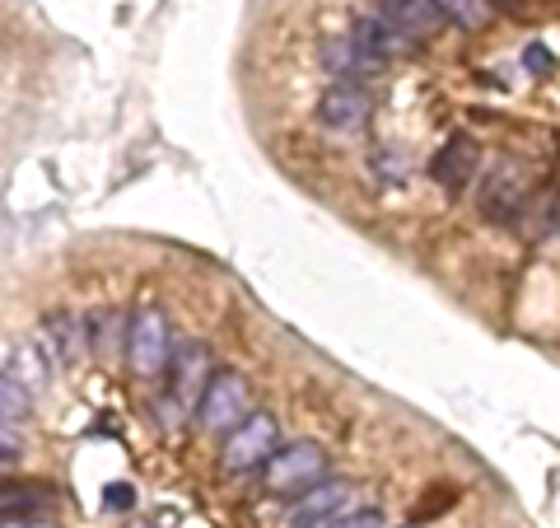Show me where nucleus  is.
<instances>
[{
	"label": "nucleus",
	"mask_w": 560,
	"mask_h": 528,
	"mask_svg": "<svg viewBox=\"0 0 560 528\" xmlns=\"http://www.w3.org/2000/svg\"><path fill=\"white\" fill-rule=\"evenodd\" d=\"M173 351H178V342H173V328L164 319V309L160 305H140L131 319H127V337H121V356H127V369H131L136 379L154 383L173 365Z\"/></svg>",
	"instance_id": "1"
},
{
	"label": "nucleus",
	"mask_w": 560,
	"mask_h": 528,
	"mask_svg": "<svg viewBox=\"0 0 560 528\" xmlns=\"http://www.w3.org/2000/svg\"><path fill=\"white\" fill-rule=\"evenodd\" d=\"M210 379H215L210 351L201 342H178V351H173V365H168V393L154 402V408H160V421L168 431L183 426V416L191 421V412H197V402H201Z\"/></svg>",
	"instance_id": "2"
},
{
	"label": "nucleus",
	"mask_w": 560,
	"mask_h": 528,
	"mask_svg": "<svg viewBox=\"0 0 560 528\" xmlns=\"http://www.w3.org/2000/svg\"><path fill=\"white\" fill-rule=\"evenodd\" d=\"M327 449L313 445V439H294V445H280L276 459L261 468V491L267 496H304V491H313L323 478H327Z\"/></svg>",
	"instance_id": "3"
},
{
	"label": "nucleus",
	"mask_w": 560,
	"mask_h": 528,
	"mask_svg": "<svg viewBox=\"0 0 560 528\" xmlns=\"http://www.w3.org/2000/svg\"><path fill=\"white\" fill-rule=\"evenodd\" d=\"M253 412V389L238 369H215V379L206 383V393L191 412V426L201 435H230L234 426H243Z\"/></svg>",
	"instance_id": "4"
},
{
	"label": "nucleus",
	"mask_w": 560,
	"mask_h": 528,
	"mask_svg": "<svg viewBox=\"0 0 560 528\" xmlns=\"http://www.w3.org/2000/svg\"><path fill=\"white\" fill-rule=\"evenodd\" d=\"M280 449V426L271 412H248V421L243 426H234L230 435H224L220 445V468L230 472V478H243V472H261Z\"/></svg>",
	"instance_id": "5"
},
{
	"label": "nucleus",
	"mask_w": 560,
	"mask_h": 528,
	"mask_svg": "<svg viewBox=\"0 0 560 528\" xmlns=\"http://www.w3.org/2000/svg\"><path fill=\"white\" fill-rule=\"evenodd\" d=\"M528 173H523L514 160H504L495 164L481 179L477 187V210L490 220V225H518L523 220V210H528Z\"/></svg>",
	"instance_id": "6"
},
{
	"label": "nucleus",
	"mask_w": 560,
	"mask_h": 528,
	"mask_svg": "<svg viewBox=\"0 0 560 528\" xmlns=\"http://www.w3.org/2000/svg\"><path fill=\"white\" fill-rule=\"evenodd\" d=\"M350 509H355V486H350L346 478H331L327 472L318 486L304 491V496L290 505L285 528H337Z\"/></svg>",
	"instance_id": "7"
},
{
	"label": "nucleus",
	"mask_w": 560,
	"mask_h": 528,
	"mask_svg": "<svg viewBox=\"0 0 560 528\" xmlns=\"http://www.w3.org/2000/svg\"><path fill=\"white\" fill-rule=\"evenodd\" d=\"M370 113H374V103H370V90L355 80H337L331 90L318 99V127L327 131H341V136H355L370 127Z\"/></svg>",
	"instance_id": "8"
},
{
	"label": "nucleus",
	"mask_w": 560,
	"mask_h": 528,
	"mask_svg": "<svg viewBox=\"0 0 560 528\" xmlns=\"http://www.w3.org/2000/svg\"><path fill=\"white\" fill-rule=\"evenodd\" d=\"M38 342H43V351H47L51 369H75V365L94 351L90 323H84L80 313H47V323L38 328Z\"/></svg>",
	"instance_id": "9"
},
{
	"label": "nucleus",
	"mask_w": 560,
	"mask_h": 528,
	"mask_svg": "<svg viewBox=\"0 0 560 528\" xmlns=\"http://www.w3.org/2000/svg\"><path fill=\"white\" fill-rule=\"evenodd\" d=\"M477 160H481V146H477V136H467V131H453L440 150L430 154V179L440 183L444 192H467L471 187V173H477Z\"/></svg>",
	"instance_id": "10"
},
{
	"label": "nucleus",
	"mask_w": 560,
	"mask_h": 528,
	"mask_svg": "<svg viewBox=\"0 0 560 528\" xmlns=\"http://www.w3.org/2000/svg\"><path fill=\"white\" fill-rule=\"evenodd\" d=\"M350 38H355L364 57H374L378 66L411 57V51L420 47L416 38H407V33H401V28H393L388 20H383L378 10H364V14H355V20H350Z\"/></svg>",
	"instance_id": "11"
},
{
	"label": "nucleus",
	"mask_w": 560,
	"mask_h": 528,
	"mask_svg": "<svg viewBox=\"0 0 560 528\" xmlns=\"http://www.w3.org/2000/svg\"><path fill=\"white\" fill-rule=\"evenodd\" d=\"M378 14L393 28L407 33V38H416V43H434L444 33V24H448L434 0H378Z\"/></svg>",
	"instance_id": "12"
},
{
	"label": "nucleus",
	"mask_w": 560,
	"mask_h": 528,
	"mask_svg": "<svg viewBox=\"0 0 560 528\" xmlns=\"http://www.w3.org/2000/svg\"><path fill=\"white\" fill-rule=\"evenodd\" d=\"M318 61H323L327 76H337V80H355V84L374 80L378 70H383L374 57H364L360 43L350 38V33H337V38H323V47H318Z\"/></svg>",
	"instance_id": "13"
},
{
	"label": "nucleus",
	"mask_w": 560,
	"mask_h": 528,
	"mask_svg": "<svg viewBox=\"0 0 560 528\" xmlns=\"http://www.w3.org/2000/svg\"><path fill=\"white\" fill-rule=\"evenodd\" d=\"M5 369H10L14 379H24L33 393H38L43 383H47V375H57L38 337H28V342H20V346H5Z\"/></svg>",
	"instance_id": "14"
},
{
	"label": "nucleus",
	"mask_w": 560,
	"mask_h": 528,
	"mask_svg": "<svg viewBox=\"0 0 560 528\" xmlns=\"http://www.w3.org/2000/svg\"><path fill=\"white\" fill-rule=\"evenodd\" d=\"M5 515H57V491H47L43 482H10L5 486Z\"/></svg>",
	"instance_id": "15"
},
{
	"label": "nucleus",
	"mask_w": 560,
	"mask_h": 528,
	"mask_svg": "<svg viewBox=\"0 0 560 528\" xmlns=\"http://www.w3.org/2000/svg\"><path fill=\"white\" fill-rule=\"evenodd\" d=\"M434 5H440L444 20L453 28H463V33H481L490 24V14H495L490 0H434Z\"/></svg>",
	"instance_id": "16"
},
{
	"label": "nucleus",
	"mask_w": 560,
	"mask_h": 528,
	"mask_svg": "<svg viewBox=\"0 0 560 528\" xmlns=\"http://www.w3.org/2000/svg\"><path fill=\"white\" fill-rule=\"evenodd\" d=\"M370 173H374L378 187H401V183H407V173H411L407 150H397V146H374V150H370Z\"/></svg>",
	"instance_id": "17"
},
{
	"label": "nucleus",
	"mask_w": 560,
	"mask_h": 528,
	"mask_svg": "<svg viewBox=\"0 0 560 528\" xmlns=\"http://www.w3.org/2000/svg\"><path fill=\"white\" fill-rule=\"evenodd\" d=\"M28 398H33L28 383L14 379L10 369H5V375H0V408H5L0 426H24V421H28Z\"/></svg>",
	"instance_id": "18"
},
{
	"label": "nucleus",
	"mask_w": 560,
	"mask_h": 528,
	"mask_svg": "<svg viewBox=\"0 0 560 528\" xmlns=\"http://www.w3.org/2000/svg\"><path fill=\"white\" fill-rule=\"evenodd\" d=\"M337 528H388V515H383V509H374V505H355Z\"/></svg>",
	"instance_id": "19"
},
{
	"label": "nucleus",
	"mask_w": 560,
	"mask_h": 528,
	"mask_svg": "<svg viewBox=\"0 0 560 528\" xmlns=\"http://www.w3.org/2000/svg\"><path fill=\"white\" fill-rule=\"evenodd\" d=\"M541 216H547V234L560 239V173H556V183L547 187V206H541Z\"/></svg>",
	"instance_id": "20"
},
{
	"label": "nucleus",
	"mask_w": 560,
	"mask_h": 528,
	"mask_svg": "<svg viewBox=\"0 0 560 528\" xmlns=\"http://www.w3.org/2000/svg\"><path fill=\"white\" fill-rule=\"evenodd\" d=\"M0 528H61L57 515H5Z\"/></svg>",
	"instance_id": "21"
},
{
	"label": "nucleus",
	"mask_w": 560,
	"mask_h": 528,
	"mask_svg": "<svg viewBox=\"0 0 560 528\" xmlns=\"http://www.w3.org/2000/svg\"><path fill=\"white\" fill-rule=\"evenodd\" d=\"M523 66H528L533 76H541V70H551V51L541 43H528V47H523Z\"/></svg>",
	"instance_id": "22"
},
{
	"label": "nucleus",
	"mask_w": 560,
	"mask_h": 528,
	"mask_svg": "<svg viewBox=\"0 0 560 528\" xmlns=\"http://www.w3.org/2000/svg\"><path fill=\"white\" fill-rule=\"evenodd\" d=\"M0 445H5V449H0V459H5V468H14V459L24 454V445H20V426H5V431H0Z\"/></svg>",
	"instance_id": "23"
},
{
	"label": "nucleus",
	"mask_w": 560,
	"mask_h": 528,
	"mask_svg": "<svg viewBox=\"0 0 560 528\" xmlns=\"http://www.w3.org/2000/svg\"><path fill=\"white\" fill-rule=\"evenodd\" d=\"M103 501H108L113 509H131V505H136V491H131V486H121V482H113V486H108V496H103Z\"/></svg>",
	"instance_id": "24"
},
{
	"label": "nucleus",
	"mask_w": 560,
	"mask_h": 528,
	"mask_svg": "<svg viewBox=\"0 0 560 528\" xmlns=\"http://www.w3.org/2000/svg\"><path fill=\"white\" fill-rule=\"evenodd\" d=\"M495 10H504V14H528V0H490Z\"/></svg>",
	"instance_id": "25"
}]
</instances>
